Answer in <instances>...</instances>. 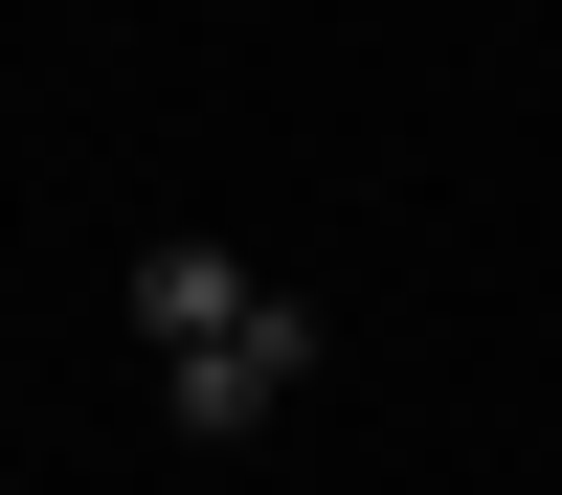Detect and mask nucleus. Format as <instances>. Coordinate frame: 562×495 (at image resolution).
Listing matches in <instances>:
<instances>
[{
  "label": "nucleus",
  "instance_id": "1",
  "mask_svg": "<svg viewBox=\"0 0 562 495\" xmlns=\"http://www.w3.org/2000/svg\"><path fill=\"white\" fill-rule=\"evenodd\" d=\"M135 338H158V405H180L203 450H248L270 405L315 383V293H293V270H248V248H180V225L135 248Z\"/></svg>",
  "mask_w": 562,
  "mask_h": 495
}]
</instances>
